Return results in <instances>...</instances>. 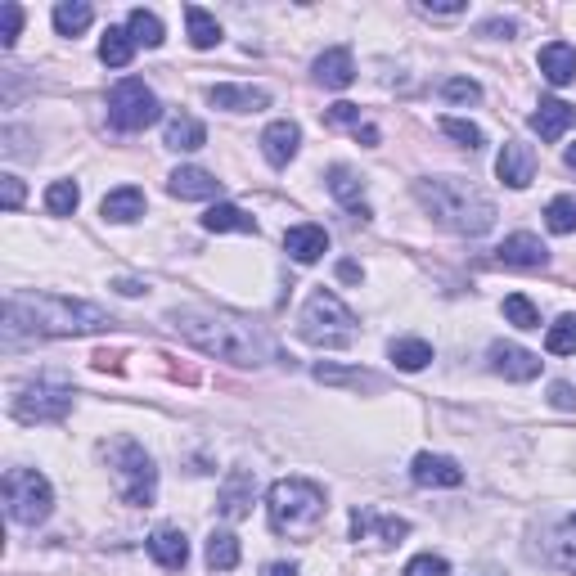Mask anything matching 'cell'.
Masks as SVG:
<instances>
[{
    "instance_id": "obj_1",
    "label": "cell",
    "mask_w": 576,
    "mask_h": 576,
    "mask_svg": "<svg viewBox=\"0 0 576 576\" xmlns=\"http://www.w3.org/2000/svg\"><path fill=\"white\" fill-rule=\"evenodd\" d=\"M108 315L90 302H72L59 293H9L5 297V342L14 347L23 333L32 338H72V333H99L108 329Z\"/></svg>"
},
{
    "instance_id": "obj_2",
    "label": "cell",
    "mask_w": 576,
    "mask_h": 576,
    "mask_svg": "<svg viewBox=\"0 0 576 576\" xmlns=\"http://www.w3.org/2000/svg\"><path fill=\"white\" fill-rule=\"evenodd\" d=\"M167 320H171V329H176L189 347L203 351V356L230 360V365H266V360H275L270 333L248 320L212 315V311H171Z\"/></svg>"
},
{
    "instance_id": "obj_3",
    "label": "cell",
    "mask_w": 576,
    "mask_h": 576,
    "mask_svg": "<svg viewBox=\"0 0 576 576\" xmlns=\"http://www.w3.org/2000/svg\"><path fill=\"white\" fill-rule=\"evenodd\" d=\"M414 198L423 203V212L437 225L455 234H486L495 225V203L464 176H423L414 180Z\"/></svg>"
},
{
    "instance_id": "obj_4",
    "label": "cell",
    "mask_w": 576,
    "mask_h": 576,
    "mask_svg": "<svg viewBox=\"0 0 576 576\" xmlns=\"http://www.w3.org/2000/svg\"><path fill=\"white\" fill-rule=\"evenodd\" d=\"M266 513H270V531L275 536H293V540H306L320 531L324 513H329V500L315 482L306 477H279L266 495Z\"/></svg>"
},
{
    "instance_id": "obj_5",
    "label": "cell",
    "mask_w": 576,
    "mask_h": 576,
    "mask_svg": "<svg viewBox=\"0 0 576 576\" xmlns=\"http://www.w3.org/2000/svg\"><path fill=\"white\" fill-rule=\"evenodd\" d=\"M297 333H302V342H311V347L338 351V347H347V342L356 338V315L342 306L338 293L315 288V293L306 297L302 315H297Z\"/></svg>"
},
{
    "instance_id": "obj_6",
    "label": "cell",
    "mask_w": 576,
    "mask_h": 576,
    "mask_svg": "<svg viewBox=\"0 0 576 576\" xmlns=\"http://www.w3.org/2000/svg\"><path fill=\"white\" fill-rule=\"evenodd\" d=\"M104 459H108V468H113L117 495H122L126 504H135V509L153 504V495H158V468H153V459L144 455L140 441H131V437L108 441Z\"/></svg>"
},
{
    "instance_id": "obj_7",
    "label": "cell",
    "mask_w": 576,
    "mask_h": 576,
    "mask_svg": "<svg viewBox=\"0 0 576 576\" xmlns=\"http://www.w3.org/2000/svg\"><path fill=\"white\" fill-rule=\"evenodd\" d=\"M54 509V491L50 477L36 473V468H9L5 473V513L18 527H36L45 522Z\"/></svg>"
},
{
    "instance_id": "obj_8",
    "label": "cell",
    "mask_w": 576,
    "mask_h": 576,
    "mask_svg": "<svg viewBox=\"0 0 576 576\" xmlns=\"http://www.w3.org/2000/svg\"><path fill=\"white\" fill-rule=\"evenodd\" d=\"M162 117V104L140 77H122L113 90H108V122L117 131H144Z\"/></svg>"
},
{
    "instance_id": "obj_9",
    "label": "cell",
    "mask_w": 576,
    "mask_h": 576,
    "mask_svg": "<svg viewBox=\"0 0 576 576\" xmlns=\"http://www.w3.org/2000/svg\"><path fill=\"white\" fill-rule=\"evenodd\" d=\"M72 410V392L59 383H23L9 396V414L18 423H59Z\"/></svg>"
},
{
    "instance_id": "obj_10",
    "label": "cell",
    "mask_w": 576,
    "mask_h": 576,
    "mask_svg": "<svg viewBox=\"0 0 576 576\" xmlns=\"http://www.w3.org/2000/svg\"><path fill=\"white\" fill-rule=\"evenodd\" d=\"M491 369L495 374H504L509 383H531V378L540 374V356L527 347H518V342H491Z\"/></svg>"
},
{
    "instance_id": "obj_11",
    "label": "cell",
    "mask_w": 576,
    "mask_h": 576,
    "mask_svg": "<svg viewBox=\"0 0 576 576\" xmlns=\"http://www.w3.org/2000/svg\"><path fill=\"white\" fill-rule=\"evenodd\" d=\"M252 491H257V477H252L248 468H230V473H225V482H221V491H216V509H221L230 522L248 518Z\"/></svg>"
},
{
    "instance_id": "obj_12",
    "label": "cell",
    "mask_w": 576,
    "mask_h": 576,
    "mask_svg": "<svg viewBox=\"0 0 576 576\" xmlns=\"http://www.w3.org/2000/svg\"><path fill=\"white\" fill-rule=\"evenodd\" d=\"M495 176H500L509 189H527L531 176H536V153H531V144H522V140L504 144L500 158H495Z\"/></svg>"
},
{
    "instance_id": "obj_13",
    "label": "cell",
    "mask_w": 576,
    "mask_h": 576,
    "mask_svg": "<svg viewBox=\"0 0 576 576\" xmlns=\"http://www.w3.org/2000/svg\"><path fill=\"white\" fill-rule=\"evenodd\" d=\"M297 149H302V126L297 122H270L266 131H261V153H266L270 167H288V162L297 158Z\"/></svg>"
},
{
    "instance_id": "obj_14",
    "label": "cell",
    "mask_w": 576,
    "mask_h": 576,
    "mask_svg": "<svg viewBox=\"0 0 576 576\" xmlns=\"http://www.w3.org/2000/svg\"><path fill=\"white\" fill-rule=\"evenodd\" d=\"M495 261L513 270H540L549 261V248L536 239V234H509V239L495 248Z\"/></svg>"
},
{
    "instance_id": "obj_15",
    "label": "cell",
    "mask_w": 576,
    "mask_h": 576,
    "mask_svg": "<svg viewBox=\"0 0 576 576\" xmlns=\"http://www.w3.org/2000/svg\"><path fill=\"white\" fill-rule=\"evenodd\" d=\"M410 477L419 486H459L464 482V468H459L450 455H432V450H423V455H414Z\"/></svg>"
},
{
    "instance_id": "obj_16",
    "label": "cell",
    "mask_w": 576,
    "mask_h": 576,
    "mask_svg": "<svg viewBox=\"0 0 576 576\" xmlns=\"http://www.w3.org/2000/svg\"><path fill=\"white\" fill-rule=\"evenodd\" d=\"M572 126H576V104H567V99H540V108L531 113V131L540 140H558Z\"/></svg>"
},
{
    "instance_id": "obj_17",
    "label": "cell",
    "mask_w": 576,
    "mask_h": 576,
    "mask_svg": "<svg viewBox=\"0 0 576 576\" xmlns=\"http://www.w3.org/2000/svg\"><path fill=\"white\" fill-rule=\"evenodd\" d=\"M284 252L293 261H302V266H311V261H320L324 252H329V234H324V225H293V230H284Z\"/></svg>"
},
{
    "instance_id": "obj_18",
    "label": "cell",
    "mask_w": 576,
    "mask_h": 576,
    "mask_svg": "<svg viewBox=\"0 0 576 576\" xmlns=\"http://www.w3.org/2000/svg\"><path fill=\"white\" fill-rule=\"evenodd\" d=\"M167 189H171V198H189V203H198V198L221 194V180H216L212 171H203V167H176L171 180H167Z\"/></svg>"
},
{
    "instance_id": "obj_19",
    "label": "cell",
    "mask_w": 576,
    "mask_h": 576,
    "mask_svg": "<svg viewBox=\"0 0 576 576\" xmlns=\"http://www.w3.org/2000/svg\"><path fill=\"white\" fill-rule=\"evenodd\" d=\"M149 554H153V563L167 567V572L185 567V563H189V540H185V531H180V527H158V531L149 536Z\"/></svg>"
},
{
    "instance_id": "obj_20",
    "label": "cell",
    "mask_w": 576,
    "mask_h": 576,
    "mask_svg": "<svg viewBox=\"0 0 576 576\" xmlns=\"http://www.w3.org/2000/svg\"><path fill=\"white\" fill-rule=\"evenodd\" d=\"M207 99H212L216 108H225V113H257V108L270 104V90H261V86H212Z\"/></svg>"
},
{
    "instance_id": "obj_21",
    "label": "cell",
    "mask_w": 576,
    "mask_h": 576,
    "mask_svg": "<svg viewBox=\"0 0 576 576\" xmlns=\"http://www.w3.org/2000/svg\"><path fill=\"white\" fill-rule=\"evenodd\" d=\"M329 194L338 198L342 207H351V216L369 221V207H365V180H360L351 167H329Z\"/></svg>"
},
{
    "instance_id": "obj_22",
    "label": "cell",
    "mask_w": 576,
    "mask_h": 576,
    "mask_svg": "<svg viewBox=\"0 0 576 576\" xmlns=\"http://www.w3.org/2000/svg\"><path fill=\"white\" fill-rule=\"evenodd\" d=\"M99 216H104V221H117V225L140 221V216H144V189L122 185V189H113V194H104V203H99Z\"/></svg>"
},
{
    "instance_id": "obj_23",
    "label": "cell",
    "mask_w": 576,
    "mask_h": 576,
    "mask_svg": "<svg viewBox=\"0 0 576 576\" xmlns=\"http://www.w3.org/2000/svg\"><path fill=\"white\" fill-rule=\"evenodd\" d=\"M536 63H540V72H545L549 86H567V81H576V50L567 41H549Z\"/></svg>"
},
{
    "instance_id": "obj_24",
    "label": "cell",
    "mask_w": 576,
    "mask_h": 576,
    "mask_svg": "<svg viewBox=\"0 0 576 576\" xmlns=\"http://www.w3.org/2000/svg\"><path fill=\"white\" fill-rule=\"evenodd\" d=\"M315 81L329 90H347L356 81V63H351V50H324L315 59Z\"/></svg>"
},
{
    "instance_id": "obj_25",
    "label": "cell",
    "mask_w": 576,
    "mask_h": 576,
    "mask_svg": "<svg viewBox=\"0 0 576 576\" xmlns=\"http://www.w3.org/2000/svg\"><path fill=\"white\" fill-rule=\"evenodd\" d=\"M203 230H212V234H257V221L234 203H216V207H207Z\"/></svg>"
},
{
    "instance_id": "obj_26",
    "label": "cell",
    "mask_w": 576,
    "mask_h": 576,
    "mask_svg": "<svg viewBox=\"0 0 576 576\" xmlns=\"http://www.w3.org/2000/svg\"><path fill=\"white\" fill-rule=\"evenodd\" d=\"M167 149H176V153H194V149H203L207 144V126L198 122V117H189V113H180V117H171L167 122Z\"/></svg>"
},
{
    "instance_id": "obj_27",
    "label": "cell",
    "mask_w": 576,
    "mask_h": 576,
    "mask_svg": "<svg viewBox=\"0 0 576 576\" xmlns=\"http://www.w3.org/2000/svg\"><path fill=\"white\" fill-rule=\"evenodd\" d=\"M387 356H392L396 369H405V374H419V369H428L432 347L423 338H392V342H387Z\"/></svg>"
},
{
    "instance_id": "obj_28",
    "label": "cell",
    "mask_w": 576,
    "mask_h": 576,
    "mask_svg": "<svg viewBox=\"0 0 576 576\" xmlns=\"http://www.w3.org/2000/svg\"><path fill=\"white\" fill-rule=\"evenodd\" d=\"M90 23H95V9L86 0H59L54 5V32L59 36H81Z\"/></svg>"
},
{
    "instance_id": "obj_29",
    "label": "cell",
    "mask_w": 576,
    "mask_h": 576,
    "mask_svg": "<svg viewBox=\"0 0 576 576\" xmlns=\"http://www.w3.org/2000/svg\"><path fill=\"white\" fill-rule=\"evenodd\" d=\"M185 27H189V45H194V50H212V45H221V23H216L207 9L185 5Z\"/></svg>"
},
{
    "instance_id": "obj_30",
    "label": "cell",
    "mask_w": 576,
    "mask_h": 576,
    "mask_svg": "<svg viewBox=\"0 0 576 576\" xmlns=\"http://www.w3.org/2000/svg\"><path fill=\"white\" fill-rule=\"evenodd\" d=\"M207 567L212 572H234L239 567V536L234 531H212L207 536Z\"/></svg>"
},
{
    "instance_id": "obj_31",
    "label": "cell",
    "mask_w": 576,
    "mask_h": 576,
    "mask_svg": "<svg viewBox=\"0 0 576 576\" xmlns=\"http://www.w3.org/2000/svg\"><path fill=\"white\" fill-rule=\"evenodd\" d=\"M99 59L108 63V68H126V63L135 59V41L126 27H108L104 41H99Z\"/></svg>"
},
{
    "instance_id": "obj_32",
    "label": "cell",
    "mask_w": 576,
    "mask_h": 576,
    "mask_svg": "<svg viewBox=\"0 0 576 576\" xmlns=\"http://www.w3.org/2000/svg\"><path fill=\"white\" fill-rule=\"evenodd\" d=\"M369 527H378V536H383V540H401L405 531H410V522H405V518H378V513H365V509L351 513V536H356V540L365 536Z\"/></svg>"
},
{
    "instance_id": "obj_33",
    "label": "cell",
    "mask_w": 576,
    "mask_h": 576,
    "mask_svg": "<svg viewBox=\"0 0 576 576\" xmlns=\"http://www.w3.org/2000/svg\"><path fill=\"white\" fill-rule=\"evenodd\" d=\"M126 32H131L135 45H149V50H158L162 45V18L149 14V9H131V18H126Z\"/></svg>"
},
{
    "instance_id": "obj_34",
    "label": "cell",
    "mask_w": 576,
    "mask_h": 576,
    "mask_svg": "<svg viewBox=\"0 0 576 576\" xmlns=\"http://www.w3.org/2000/svg\"><path fill=\"white\" fill-rule=\"evenodd\" d=\"M545 225L554 234H576V194H558L545 207Z\"/></svg>"
},
{
    "instance_id": "obj_35",
    "label": "cell",
    "mask_w": 576,
    "mask_h": 576,
    "mask_svg": "<svg viewBox=\"0 0 576 576\" xmlns=\"http://www.w3.org/2000/svg\"><path fill=\"white\" fill-rule=\"evenodd\" d=\"M545 351L549 356H572L576 351V315H563L545 329Z\"/></svg>"
},
{
    "instance_id": "obj_36",
    "label": "cell",
    "mask_w": 576,
    "mask_h": 576,
    "mask_svg": "<svg viewBox=\"0 0 576 576\" xmlns=\"http://www.w3.org/2000/svg\"><path fill=\"white\" fill-rule=\"evenodd\" d=\"M77 203H81L77 180H54V185L45 189V207H50V216H72Z\"/></svg>"
},
{
    "instance_id": "obj_37",
    "label": "cell",
    "mask_w": 576,
    "mask_h": 576,
    "mask_svg": "<svg viewBox=\"0 0 576 576\" xmlns=\"http://www.w3.org/2000/svg\"><path fill=\"white\" fill-rule=\"evenodd\" d=\"M320 383H347V387H383V378L369 369H338V365H315Z\"/></svg>"
},
{
    "instance_id": "obj_38",
    "label": "cell",
    "mask_w": 576,
    "mask_h": 576,
    "mask_svg": "<svg viewBox=\"0 0 576 576\" xmlns=\"http://www.w3.org/2000/svg\"><path fill=\"white\" fill-rule=\"evenodd\" d=\"M504 320H509L513 329H540L536 302H531V297H522V293H509V297H504Z\"/></svg>"
},
{
    "instance_id": "obj_39",
    "label": "cell",
    "mask_w": 576,
    "mask_h": 576,
    "mask_svg": "<svg viewBox=\"0 0 576 576\" xmlns=\"http://www.w3.org/2000/svg\"><path fill=\"white\" fill-rule=\"evenodd\" d=\"M441 131L450 135V140H459L464 149H482V131H477L473 122H464V117H441Z\"/></svg>"
},
{
    "instance_id": "obj_40",
    "label": "cell",
    "mask_w": 576,
    "mask_h": 576,
    "mask_svg": "<svg viewBox=\"0 0 576 576\" xmlns=\"http://www.w3.org/2000/svg\"><path fill=\"white\" fill-rule=\"evenodd\" d=\"M441 95H446L450 104H477V99H482V86H477L473 77H450L446 86H441Z\"/></svg>"
},
{
    "instance_id": "obj_41",
    "label": "cell",
    "mask_w": 576,
    "mask_h": 576,
    "mask_svg": "<svg viewBox=\"0 0 576 576\" xmlns=\"http://www.w3.org/2000/svg\"><path fill=\"white\" fill-rule=\"evenodd\" d=\"M0 18H5V27H0V45H5V50H14L18 32H23V9H18L14 0H5V5H0Z\"/></svg>"
},
{
    "instance_id": "obj_42",
    "label": "cell",
    "mask_w": 576,
    "mask_h": 576,
    "mask_svg": "<svg viewBox=\"0 0 576 576\" xmlns=\"http://www.w3.org/2000/svg\"><path fill=\"white\" fill-rule=\"evenodd\" d=\"M405 576H450V563L441 554H419L405 563Z\"/></svg>"
},
{
    "instance_id": "obj_43",
    "label": "cell",
    "mask_w": 576,
    "mask_h": 576,
    "mask_svg": "<svg viewBox=\"0 0 576 576\" xmlns=\"http://www.w3.org/2000/svg\"><path fill=\"white\" fill-rule=\"evenodd\" d=\"M0 203H5V212H18V207H23V180L0 176Z\"/></svg>"
},
{
    "instance_id": "obj_44",
    "label": "cell",
    "mask_w": 576,
    "mask_h": 576,
    "mask_svg": "<svg viewBox=\"0 0 576 576\" xmlns=\"http://www.w3.org/2000/svg\"><path fill=\"white\" fill-rule=\"evenodd\" d=\"M324 122L329 126H360V108L356 104H333L329 113H324Z\"/></svg>"
},
{
    "instance_id": "obj_45",
    "label": "cell",
    "mask_w": 576,
    "mask_h": 576,
    "mask_svg": "<svg viewBox=\"0 0 576 576\" xmlns=\"http://www.w3.org/2000/svg\"><path fill=\"white\" fill-rule=\"evenodd\" d=\"M419 14H428V18H455V14H464V0H446V5H428V0H419Z\"/></svg>"
},
{
    "instance_id": "obj_46",
    "label": "cell",
    "mask_w": 576,
    "mask_h": 576,
    "mask_svg": "<svg viewBox=\"0 0 576 576\" xmlns=\"http://www.w3.org/2000/svg\"><path fill=\"white\" fill-rule=\"evenodd\" d=\"M549 401H554L558 410H576V387L572 383H554V387H549Z\"/></svg>"
},
{
    "instance_id": "obj_47",
    "label": "cell",
    "mask_w": 576,
    "mask_h": 576,
    "mask_svg": "<svg viewBox=\"0 0 576 576\" xmlns=\"http://www.w3.org/2000/svg\"><path fill=\"white\" fill-rule=\"evenodd\" d=\"M558 563H563L567 572H576V540H563V545H558Z\"/></svg>"
},
{
    "instance_id": "obj_48",
    "label": "cell",
    "mask_w": 576,
    "mask_h": 576,
    "mask_svg": "<svg viewBox=\"0 0 576 576\" xmlns=\"http://www.w3.org/2000/svg\"><path fill=\"white\" fill-rule=\"evenodd\" d=\"M117 293H122V297H140L144 284H140V279H117Z\"/></svg>"
},
{
    "instance_id": "obj_49",
    "label": "cell",
    "mask_w": 576,
    "mask_h": 576,
    "mask_svg": "<svg viewBox=\"0 0 576 576\" xmlns=\"http://www.w3.org/2000/svg\"><path fill=\"white\" fill-rule=\"evenodd\" d=\"M261 576H297V563H266Z\"/></svg>"
},
{
    "instance_id": "obj_50",
    "label": "cell",
    "mask_w": 576,
    "mask_h": 576,
    "mask_svg": "<svg viewBox=\"0 0 576 576\" xmlns=\"http://www.w3.org/2000/svg\"><path fill=\"white\" fill-rule=\"evenodd\" d=\"M338 279H347V284H356V279H360V266H356V261H338Z\"/></svg>"
},
{
    "instance_id": "obj_51",
    "label": "cell",
    "mask_w": 576,
    "mask_h": 576,
    "mask_svg": "<svg viewBox=\"0 0 576 576\" xmlns=\"http://www.w3.org/2000/svg\"><path fill=\"white\" fill-rule=\"evenodd\" d=\"M356 140H365V144H378V131H374V126H356Z\"/></svg>"
},
{
    "instance_id": "obj_52",
    "label": "cell",
    "mask_w": 576,
    "mask_h": 576,
    "mask_svg": "<svg viewBox=\"0 0 576 576\" xmlns=\"http://www.w3.org/2000/svg\"><path fill=\"white\" fill-rule=\"evenodd\" d=\"M482 32H486V36H495V32H504V36H509V32H513V23H486Z\"/></svg>"
},
{
    "instance_id": "obj_53",
    "label": "cell",
    "mask_w": 576,
    "mask_h": 576,
    "mask_svg": "<svg viewBox=\"0 0 576 576\" xmlns=\"http://www.w3.org/2000/svg\"><path fill=\"white\" fill-rule=\"evenodd\" d=\"M567 167L576 171V144H567Z\"/></svg>"
},
{
    "instance_id": "obj_54",
    "label": "cell",
    "mask_w": 576,
    "mask_h": 576,
    "mask_svg": "<svg viewBox=\"0 0 576 576\" xmlns=\"http://www.w3.org/2000/svg\"><path fill=\"white\" fill-rule=\"evenodd\" d=\"M567 527H572V531H576V513H572V518H567Z\"/></svg>"
}]
</instances>
